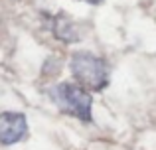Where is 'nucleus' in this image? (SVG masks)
Masks as SVG:
<instances>
[{"label": "nucleus", "mask_w": 156, "mask_h": 150, "mask_svg": "<svg viewBox=\"0 0 156 150\" xmlns=\"http://www.w3.org/2000/svg\"><path fill=\"white\" fill-rule=\"evenodd\" d=\"M28 136V120L24 113L4 111L0 113V144L12 146Z\"/></svg>", "instance_id": "obj_3"}, {"label": "nucleus", "mask_w": 156, "mask_h": 150, "mask_svg": "<svg viewBox=\"0 0 156 150\" xmlns=\"http://www.w3.org/2000/svg\"><path fill=\"white\" fill-rule=\"evenodd\" d=\"M81 2H87V4H91V6H97V4H101L103 0H81Z\"/></svg>", "instance_id": "obj_5"}, {"label": "nucleus", "mask_w": 156, "mask_h": 150, "mask_svg": "<svg viewBox=\"0 0 156 150\" xmlns=\"http://www.w3.org/2000/svg\"><path fill=\"white\" fill-rule=\"evenodd\" d=\"M69 69L75 81L87 91H103L111 79L107 59L91 51H75L69 59Z\"/></svg>", "instance_id": "obj_2"}, {"label": "nucleus", "mask_w": 156, "mask_h": 150, "mask_svg": "<svg viewBox=\"0 0 156 150\" xmlns=\"http://www.w3.org/2000/svg\"><path fill=\"white\" fill-rule=\"evenodd\" d=\"M50 22H51L50 24V26H51V34L55 36L59 42H65V44L79 42V30H77L75 22H71L65 14L51 16Z\"/></svg>", "instance_id": "obj_4"}, {"label": "nucleus", "mask_w": 156, "mask_h": 150, "mask_svg": "<svg viewBox=\"0 0 156 150\" xmlns=\"http://www.w3.org/2000/svg\"><path fill=\"white\" fill-rule=\"evenodd\" d=\"M50 99L63 115L75 117L77 120L91 123L93 120V97L79 83H57L48 91Z\"/></svg>", "instance_id": "obj_1"}]
</instances>
